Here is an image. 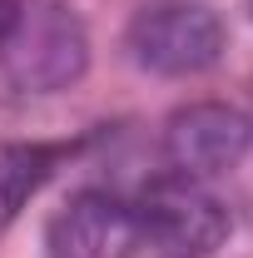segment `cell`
<instances>
[{
	"mask_svg": "<svg viewBox=\"0 0 253 258\" xmlns=\"http://www.w3.org/2000/svg\"><path fill=\"white\" fill-rule=\"evenodd\" d=\"M0 70L20 95H55L85 80L90 30L60 0H20L15 25L0 40Z\"/></svg>",
	"mask_w": 253,
	"mask_h": 258,
	"instance_id": "obj_1",
	"label": "cell"
},
{
	"mask_svg": "<svg viewBox=\"0 0 253 258\" xmlns=\"http://www.w3.org/2000/svg\"><path fill=\"white\" fill-rule=\"evenodd\" d=\"M124 50L149 75L189 80V75H204L223 60L228 30H223L219 10L204 0H154V5L134 10L124 30Z\"/></svg>",
	"mask_w": 253,
	"mask_h": 258,
	"instance_id": "obj_2",
	"label": "cell"
},
{
	"mask_svg": "<svg viewBox=\"0 0 253 258\" xmlns=\"http://www.w3.org/2000/svg\"><path fill=\"white\" fill-rule=\"evenodd\" d=\"M134 224H139V248L154 258H214L228 243V209L219 194H209L199 179L164 174L134 199Z\"/></svg>",
	"mask_w": 253,
	"mask_h": 258,
	"instance_id": "obj_3",
	"label": "cell"
},
{
	"mask_svg": "<svg viewBox=\"0 0 253 258\" xmlns=\"http://www.w3.org/2000/svg\"><path fill=\"white\" fill-rule=\"evenodd\" d=\"M253 149V119L223 99H194L179 104L164 124V159L184 179H223Z\"/></svg>",
	"mask_w": 253,
	"mask_h": 258,
	"instance_id": "obj_4",
	"label": "cell"
},
{
	"mask_svg": "<svg viewBox=\"0 0 253 258\" xmlns=\"http://www.w3.org/2000/svg\"><path fill=\"white\" fill-rule=\"evenodd\" d=\"M50 258H134L139 253V224L134 204L109 189L70 194L45 224Z\"/></svg>",
	"mask_w": 253,
	"mask_h": 258,
	"instance_id": "obj_5",
	"label": "cell"
},
{
	"mask_svg": "<svg viewBox=\"0 0 253 258\" xmlns=\"http://www.w3.org/2000/svg\"><path fill=\"white\" fill-rule=\"evenodd\" d=\"M75 154V144L45 139H0V228L20 219V209L50 184V174Z\"/></svg>",
	"mask_w": 253,
	"mask_h": 258,
	"instance_id": "obj_6",
	"label": "cell"
},
{
	"mask_svg": "<svg viewBox=\"0 0 253 258\" xmlns=\"http://www.w3.org/2000/svg\"><path fill=\"white\" fill-rule=\"evenodd\" d=\"M15 10H20V0H0V40H5V30L15 25Z\"/></svg>",
	"mask_w": 253,
	"mask_h": 258,
	"instance_id": "obj_7",
	"label": "cell"
},
{
	"mask_svg": "<svg viewBox=\"0 0 253 258\" xmlns=\"http://www.w3.org/2000/svg\"><path fill=\"white\" fill-rule=\"evenodd\" d=\"M248 15H253V0H248Z\"/></svg>",
	"mask_w": 253,
	"mask_h": 258,
	"instance_id": "obj_8",
	"label": "cell"
}]
</instances>
